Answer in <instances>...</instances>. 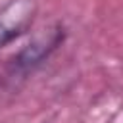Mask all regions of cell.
I'll return each mask as SVG.
<instances>
[{
    "instance_id": "obj_2",
    "label": "cell",
    "mask_w": 123,
    "mask_h": 123,
    "mask_svg": "<svg viewBox=\"0 0 123 123\" xmlns=\"http://www.w3.org/2000/svg\"><path fill=\"white\" fill-rule=\"evenodd\" d=\"M37 10V0H8L0 6V50L31 29Z\"/></svg>"
},
{
    "instance_id": "obj_1",
    "label": "cell",
    "mask_w": 123,
    "mask_h": 123,
    "mask_svg": "<svg viewBox=\"0 0 123 123\" xmlns=\"http://www.w3.org/2000/svg\"><path fill=\"white\" fill-rule=\"evenodd\" d=\"M65 40V27L62 23H52L40 29L10 62L13 75H27L42 65Z\"/></svg>"
}]
</instances>
